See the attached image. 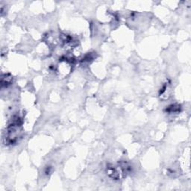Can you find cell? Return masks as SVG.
I'll use <instances>...</instances> for the list:
<instances>
[{"mask_svg":"<svg viewBox=\"0 0 191 191\" xmlns=\"http://www.w3.org/2000/svg\"><path fill=\"white\" fill-rule=\"evenodd\" d=\"M180 110H181V105L177 104L171 105L166 107V111L168 113H170V114H173V113H177L179 112Z\"/></svg>","mask_w":191,"mask_h":191,"instance_id":"1","label":"cell"}]
</instances>
